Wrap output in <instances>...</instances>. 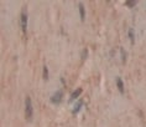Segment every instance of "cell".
<instances>
[{
  "label": "cell",
  "mask_w": 146,
  "mask_h": 127,
  "mask_svg": "<svg viewBox=\"0 0 146 127\" xmlns=\"http://www.w3.org/2000/svg\"><path fill=\"white\" fill-rule=\"evenodd\" d=\"M25 116H26V118L29 121H31L32 120V116H34V108H32V101L30 97H26V100H25Z\"/></svg>",
  "instance_id": "obj_1"
},
{
  "label": "cell",
  "mask_w": 146,
  "mask_h": 127,
  "mask_svg": "<svg viewBox=\"0 0 146 127\" xmlns=\"http://www.w3.org/2000/svg\"><path fill=\"white\" fill-rule=\"evenodd\" d=\"M20 23H21V30L25 34L27 30V13L26 10L23 9V11H21V16H20Z\"/></svg>",
  "instance_id": "obj_2"
},
{
  "label": "cell",
  "mask_w": 146,
  "mask_h": 127,
  "mask_svg": "<svg viewBox=\"0 0 146 127\" xmlns=\"http://www.w3.org/2000/svg\"><path fill=\"white\" fill-rule=\"evenodd\" d=\"M62 99H63V92H62V91H57V92H54L53 95L51 96L50 101H51L52 103L57 105V103H60V102H61Z\"/></svg>",
  "instance_id": "obj_3"
},
{
  "label": "cell",
  "mask_w": 146,
  "mask_h": 127,
  "mask_svg": "<svg viewBox=\"0 0 146 127\" xmlns=\"http://www.w3.org/2000/svg\"><path fill=\"white\" fill-rule=\"evenodd\" d=\"M83 92V90L79 87V89H77V90H74L72 93H71V97H69V102H72V101H74L76 99H78L79 97V95Z\"/></svg>",
  "instance_id": "obj_4"
},
{
  "label": "cell",
  "mask_w": 146,
  "mask_h": 127,
  "mask_svg": "<svg viewBox=\"0 0 146 127\" xmlns=\"http://www.w3.org/2000/svg\"><path fill=\"white\" fill-rule=\"evenodd\" d=\"M83 105H84V102H83V100H79L77 103H76V106H74V108L72 110V114L73 115H76V114H78L79 111L82 110V107H83Z\"/></svg>",
  "instance_id": "obj_5"
},
{
  "label": "cell",
  "mask_w": 146,
  "mask_h": 127,
  "mask_svg": "<svg viewBox=\"0 0 146 127\" xmlns=\"http://www.w3.org/2000/svg\"><path fill=\"white\" fill-rule=\"evenodd\" d=\"M115 82H116V87L119 89V91L121 92V93H124V82H123V80L120 79V77H116Z\"/></svg>",
  "instance_id": "obj_6"
},
{
  "label": "cell",
  "mask_w": 146,
  "mask_h": 127,
  "mask_svg": "<svg viewBox=\"0 0 146 127\" xmlns=\"http://www.w3.org/2000/svg\"><path fill=\"white\" fill-rule=\"evenodd\" d=\"M79 15H81V20L84 21V17H86V9H84V5L82 3H79Z\"/></svg>",
  "instance_id": "obj_7"
},
{
  "label": "cell",
  "mask_w": 146,
  "mask_h": 127,
  "mask_svg": "<svg viewBox=\"0 0 146 127\" xmlns=\"http://www.w3.org/2000/svg\"><path fill=\"white\" fill-rule=\"evenodd\" d=\"M127 36H129L131 44H134L135 41V34H134V29H129V31H127Z\"/></svg>",
  "instance_id": "obj_8"
},
{
  "label": "cell",
  "mask_w": 146,
  "mask_h": 127,
  "mask_svg": "<svg viewBox=\"0 0 146 127\" xmlns=\"http://www.w3.org/2000/svg\"><path fill=\"white\" fill-rule=\"evenodd\" d=\"M42 77H43V80H45V81H47V80H48V69H47V66H43Z\"/></svg>",
  "instance_id": "obj_9"
},
{
  "label": "cell",
  "mask_w": 146,
  "mask_h": 127,
  "mask_svg": "<svg viewBox=\"0 0 146 127\" xmlns=\"http://www.w3.org/2000/svg\"><path fill=\"white\" fill-rule=\"evenodd\" d=\"M120 55H121V61L123 62H125L126 61V52H125V50H124L123 48H120Z\"/></svg>",
  "instance_id": "obj_10"
},
{
  "label": "cell",
  "mask_w": 146,
  "mask_h": 127,
  "mask_svg": "<svg viewBox=\"0 0 146 127\" xmlns=\"http://www.w3.org/2000/svg\"><path fill=\"white\" fill-rule=\"evenodd\" d=\"M126 6H129V8H134L135 5H136V0H131V1H126L125 3Z\"/></svg>",
  "instance_id": "obj_11"
},
{
  "label": "cell",
  "mask_w": 146,
  "mask_h": 127,
  "mask_svg": "<svg viewBox=\"0 0 146 127\" xmlns=\"http://www.w3.org/2000/svg\"><path fill=\"white\" fill-rule=\"evenodd\" d=\"M87 56H88V50L84 49V50H83V54H82V60H84Z\"/></svg>",
  "instance_id": "obj_12"
}]
</instances>
